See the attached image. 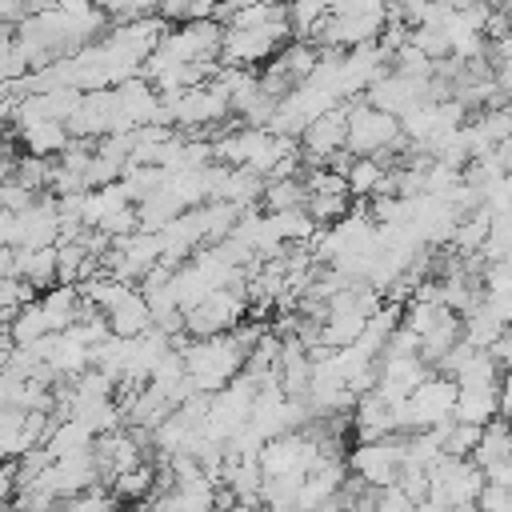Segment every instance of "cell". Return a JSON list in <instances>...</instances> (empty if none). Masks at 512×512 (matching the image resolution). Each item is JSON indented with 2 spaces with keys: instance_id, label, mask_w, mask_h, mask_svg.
Here are the masks:
<instances>
[{
  "instance_id": "cell-19",
  "label": "cell",
  "mask_w": 512,
  "mask_h": 512,
  "mask_svg": "<svg viewBox=\"0 0 512 512\" xmlns=\"http://www.w3.org/2000/svg\"><path fill=\"white\" fill-rule=\"evenodd\" d=\"M348 204H352V196H344V192H308V200H304V208L312 212V220L320 228L340 224L348 216Z\"/></svg>"
},
{
  "instance_id": "cell-15",
  "label": "cell",
  "mask_w": 512,
  "mask_h": 512,
  "mask_svg": "<svg viewBox=\"0 0 512 512\" xmlns=\"http://www.w3.org/2000/svg\"><path fill=\"white\" fill-rule=\"evenodd\" d=\"M504 328H508V324L484 304V296H480V304H476L472 312H464V340H468L472 348H484V352H488Z\"/></svg>"
},
{
  "instance_id": "cell-33",
  "label": "cell",
  "mask_w": 512,
  "mask_h": 512,
  "mask_svg": "<svg viewBox=\"0 0 512 512\" xmlns=\"http://www.w3.org/2000/svg\"><path fill=\"white\" fill-rule=\"evenodd\" d=\"M92 4H100V8H104V4H108V0H92Z\"/></svg>"
},
{
  "instance_id": "cell-7",
  "label": "cell",
  "mask_w": 512,
  "mask_h": 512,
  "mask_svg": "<svg viewBox=\"0 0 512 512\" xmlns=\"http://www.w3.org/2000/svg\"><path fill=\"white\" fill-rule=\"evenodd\" d=\"M16 140L24 144V152L44 156V160H56V156H64V152L72 148V132H68V124H60V120L24 124V128H16Z\"/></svg>"
},
{
  "instance_id": "cell-14",
  "label": "cell",
  "mask_w": 512,
  "mask_h": 512,
  "mask_svg": "<svg viewBox=\"0 0 512 512\" xmlns=\"http://www.w3.org/2000/svg\"><path fill=\"white\" fill-rule=\"evenodd\" d=\"M492 208H476V212H468V216H460V228H456V236H452V248L456 252H464V256H476V252H484V244H488V232H492Z\"/></svg>"
},
{
  "instance_id": "cell-30",
  "label": "cell",
  "mask_w": 512,
  "mask_h": 512,
  "mask_svg": "<svg viewBox=\"0 0 512 512\" xmlns=\"http://www.w3.org/2000/svg\"><path fill=\"white\" fill-rule=\"evenodd\" d=\"M320 512H348V508H344V504H340V496H336V500H332V504H324Z\"/></svg>"
},
{
  "instance_id": "cell-13",
  "label": "cell",
  "mask_w": 512,
  "mask_h": 512,
  "mask_svg": "<svg viewBox=\"0 0 512 512\" xmlns=\"http://www.w3.org/2000/svg\"><path fill=\"white\" fill-rule=\"evenodd\" d=\"M460 388H500V380H504V368L492 360V352H484V348H472L468 352V360L456 368V376H452Z\"/></svg>"
},
{
  "instance_id": "cell-18",
  "label": "cell",
  "mask_w": 512,
  "mask_h": 512,
  "mask_svg": "<svg viewBox=\"0 0 512 512\" xmlns=\"http://www.w3.org/2000/svg\"><path fill=\"white\" fill-rule=\"evenodd\" d=\"M152 476H156V472H152L148 464H140V468H132V472L116 476L108 488H112L116 504H140L144 496H152V492H156V480H152Z\"/></svg>"
},
{
  "instance_id": "cell-23",
  "label": "cell",
  "mask_w": 512,
  "mask_h": 512,
  "mask_svg": "<svg viewBox=\"0 0 512 512\" xmlns=\"http://www.w3.org/2000/svg\"><path fill=\"white\" fill-rule=\"evenodd\" d=\"M488 264H504L512 260V216H496L492 220V232H488V244L480 252Z\"/></svg>"
},
{
  "instance_id": "cell-31",
  "label": "cell",
  "mask_w": 512,
  "mask_h": 512,
  "mask_svg": "<svg viewBox=\"0 0 512 512\" xmlns=\"http://www.w3.org/2000/svg\"><path fill=\"white\" fill-rule=\"evenodd\" d=\"M132 512H160V508H144V504H136V508H132Z\"/></svg>"
},
{
  "instance_id": "cell-12",
  "label": "cell",
  "mask_w": 512,
  "mask_h": 512,
  "mask_svg": "<svg viewBox=\"0 0 512 512\" xmlns=\"http://www.w3.org/2000/svg\"><path fill=\"white\" fill-rule=\"evenodd\" d=\"M456 420L476 428H488L492 420H500V388H460Z\"/></svg>"
},
{
  "instance_id": "cell-26",
  "label": "cell",
  "mask_w": 512,
  "mask_h": 512,
  "mask_svg": "<svg viewBox=\"0 0 512 512\" xmlns=\"http://www.w3.org/2000/svg\"><path fill=\"white\" fill-rule=\"evenodd\" d=\"M0 200H4V208H8V212H28V208L40 200V192L24 188L20 180H4V188H0Z\"/></svg>"
},
{
  "instance_id": "cell-22",
  "label": "cell",
  "mask_w": 512,
  "mask_h": 512,
  "mask_svg": "<svg viewBox=\"0 0 512 512\" xmlns=\"http://www.w3.org/2000/svg\"><path fill=\"white\" fill-rule=\"evenodd\" d=\"M444 304H436V300H408L404 304V328H412L416 336H420V344H424V336L444 320Z\"/></svg>"
},
{
  "instance_id": "cell-17",
  "label": "cell",
  "mask_w": 512,
  "mask_h": 512,
  "mask_svg": "<svg viewBox=\"0 0 512 512\" xmlns=\"http://www.w3.org/2000/svg\"><path fill=\"white\" fill-rule=\"evenodd\" d=\"M384 176H388V168L376 156H356L352 168H348V192H352V200H372L380 192Z\"/></svg>"
},
{
  "instance_id": "cell-29",
  "label": "cell",
  "mask_w": 512,
  "mask_h": 512,
  "mask_svg": "<svg viewBox=\"0 0 512 512\" xmlns=\"http://www.w3.org/2000/svg\"><path fill=\"white\" fill-rule=\"evenodd\" d=\"M488 352H492V360H496L504 372H512V324H508V328L496 336V344H492Z\"/></svg>"
},
{
  "instance_id": "cell-20",
  "label": "cell",
  "mask_w": 512,
  "mask_h": 512,
  "mask_svg": "<svg viewBox=\"0 0 512 512\" xmlns=\"http://www.w3.org/2000/svg\"><path fill=\"white\" fill-rule=\"evenodd\" d=\"M304 200H308V184L304 180H276V184L264 188L260 208L264 212H288V208H304Z\"/></svg>"
},
{
  "instance_id": "cell-6",
  "label": "cell",
  "mask_w": 512,
  "mask_h": 512,
  "mask_svg": "<svg viewBox=\"0 0 512 512\" xmlns=\"http://www.w3.org/2000/svg\"><path fill=\"white\" fill-rule=\"evenodd\" d=\"M284 44L268 32V28H228L224 32V48H220V64L232 68H252L260 60H272Z\"/></svg>"
},
{
  "instance_id": "cell-1",
  "label": "cell",
  "mask_w": 512,
  "mask_h": 512,
  "mask_svg": "<svg viewBox=\"0 0 512 512\" xmlns=\"http://www.w3.org/2000/svg\"><path fill=\"white\" fill-rule=\"evenodd\" d=\"M180 352H184L188 376L196 380L200 392H220V388H228V384L244 372V364H248V348H244V340L236 336V328L224 332V336L188 340Z\"/></svg>"
},
{
  "instance_id": "cell-9",
  "label": "cell",
  "mask_w": 512,
  "mask_h": 512,
  "mask_svg": "<svg viewBox=\"0 0 512 512\" xmlns=\"http://www.w3.org/2000/svg\"><path fill=\"white\" fill-rule=\"evenodd\" d=\"M152 324H156V312H152V304H148V296H144L140 288L108 312V328H112V336H124V340L144 336Z\"/></svg>"
},
{
  "instance_id": "cell-21",
  "label": "cell",
  "mask_w": 512,
  "mask_h": 512,
  "mask_svg": "<svg viewBox=\"0 0 512 512\" xmlns=\"http://www.w3.org/2000/svg\"><path fill=\"white\" fill-rule=\"evenodd\" d=\"M220 0H160V16L168 24H196V20H216Z\"/></svg>"
},
{
  "instance_id": "cell-10",
  "label": "cell",
  "mask_w": 512,
  "mask_h": 512,
  "mask_svg": "<svg viewBox=\"0 0 512 512\" xmlns=\"http://www.w3.org/2000/svg\"><path fill=\"white\" fill-rule=\"evenodd\" d=\"M16 276H24L36 288H52L60 284V248H16Z\"/></svg>"
},
{
  "instance_id": "cell-28",
  "label": "cell",
  "mask_w": 512,
  "mask_h": 512,
  "mask_svg": "<svg viewBox=\"0 0 512 512\" xmlns=\"http://www.w3.org/2000/svg\"><path fill=\"white\" fill-rule=\"evenodd\" d=\"M476 508H480V512H512V492L500 488V484H488V488L480 492Z\"/></svg>"
},
{
  "instance_id": "cell-16",
  "label": "cell",
  "mask_w": 512,
  "mask_h": 512,
  "mask_svg": "<svg viewBox=\"0 0 512 512\" xmlns=\"http://www.w3.org/2000/svg\"><path fill=\"white\" fill-rule=\"evenodd\" d=\"M484 472L492 468V464H504V460H512V424L508 420H492L488 428H484V436H480V448H476V456H472Z\"/></svg>"
},
{
  "instance_id": "cell-2",
  "label": "cell",
  "mask_w": 512,
  "mask_h": 512,
  "mask_svg": "<svg viewBox=\"0 0 512 512\" xmlns=\"http://www.w3.org/2000/svg\"><path fill=\"white\" fill-rule=\"evenodd\" d=\"M404 456H408V436L396 432V436H384V440H372V444H356L348 452V472L356 480H364L368 488H388V484L400 480Z\"/></svg>"
},
{
  "instance_id": "cell-8",
  "label": "cell",
  "mask_w": 512,
  "mask_h": 512,
  "mask_svg": "<svg viewBox=\"0 0 512 512\" xmlns=\"http://www.w3.org/2000/svg\"><path fill=\"white\" fill-rule=\"evenodd\" d=\"M40 308H44V316H48L52 332H68L72 324H80V320H84L88 300H84V292H80L76 284H52V288L40 296Z\"/></svg>"
},
{
  "instance_id": "cell-25",
  "label": "cell",
  "mask_w": 512,
  "mask_h": 512,
  "mask_svg": "<svg viewBox=\"0 0 512 512\" xmlns=\"http://www.w3.org/2000/svg\"><path fill=\"white\" fill-rule=\"evenodd\" d=\"M376 512H420V504L400 484H388V488H376Z\"/></svg>"
},
{
  "instance_id": "cell-4",
  "label": "cell",
  "mask_w": 512,
  "mask_h": 512,
  "mask_svg": "<svg viewBox=\"0 0 512 512\" xmlns=\"http://www.w3.org/2000/svg\"><path fill=\"white\" fill-rule=\"evenodd\" d=\"M428 84H432V80H416V76L388 72L384 80H376V84L368 88V104L380 108V112H388V116H396V120H404L412 108H420L424 100H432V96H428Z\"/></svg>"
},
{
  "instance_id": "cell-24",
  "label": "cell",
  "mask_w": 512,
  "mask_h": 512,
  "mask_svg": "<svg viewBox=\"0 0 512 512\" xmlns=\"http://www.w3.org/2000/svg\"><path fill=\"white\" fill-rule=\"evenodd\" d=\"M100 232H108L112 240H128V236H136V232H140V208L128 204V208L112 212V216L100 224Z\"/></svg>"
},
{
  "instance_id": "cell-32",
  "label": "cell",
  "mask_w": 512,
  "mask_h": 512,
  "mask_svg": "<svg viewBox=\"0 0 512 512\" xmlns=\"http://www.w3.org/2000/svg\"><path fill=\"white\" fill-rule=\"evenodd\" d=\"M460 512H480V508H460Z\"/></svg>"
},
{
  "instance_id": "cell-27",
  "label": "cell",
  "mask_w": 512,
  "mask_h": 512,
  "mask_svg": "<svg viewBox=\"0 0 512 512\" xmlns=\"http://www.w3.org/2000/svg\"><path fill=\"white\" fill-rule=\"evenodd\" d=\"M420 348H424V344H420V336H416L412 328H404V324H400V328L392 332V340H388V348H384V356H380V360H388V356H420Z\"/></svg>"
},
{
  "instance_id": "cell-5",
  "label": "cell",
  "mask_w": 512,
  "mask_h": 512,
  "mask_svg": "<svg viewBox=\"0 0 512 512\" xmlns=\"http://www.w3.org/2000/svg\"><path fill=\"white\" fill-rule=\"evenodd\" d=\"M436 368L424 360V356H388L380 360V380H376V392L388 400V404H400L408 400Z\"/></svg>"
},
{
  "instance_id": "cell-11",
  "label": "cell",
  "mask_w": 512,
  "mask_h": 512,
  "mask_svg": "<svg viewBox=\"0 0 512 512\" xmlns=\"http://www.w3.org/2000/svg\"><path fill=\"white\" fill-rule=\"evenodd\" d=\"M96 432L84 424V420H76V416H68V420H56V428H52V436H48V452L56 456V460H64V456H84V452H96Z\"/></svg>"
},
{
  "instance_id": "cell-3",
  "label": "cell",
  "mask_w": 512,
  "mask_h": 512,
  "mask_svg": "<svg viewBox=\"0 0 512 512\" xmlns=\"http://www.w3.org/2000/svg\"><path fill=\"white\" fill-rule=\"evenodd\" d=\"M348 148V100L324 116H316L304 136H300V152H304V168H324V160L332 152Z\"/></svg>"
}]
</instances>
